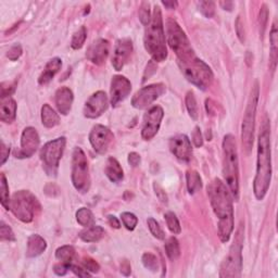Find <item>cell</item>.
<instances>
[{"mask_svg": "<svg viewBox=\"0 0 278 278\" xmlns=\"http://www.w3.org/2000/svg\"><path fill=\"white\" fill-rule=\"evenodd\" d=\"M223 174L235 201L239 199V165L236 139L228 134L223 139Z\"/></svg>", "mask_w": 278, "mask_h": 278, "instance_id": "obj_4", "label": "cell"}, {"mask_svg": "<svg viewBox=\"0 0 278 278\" xmlns=\"http://www.w3.org/2000/svg\"><path fill=\"white\" fill-rule=\"evenodd\" d=\"M104 236V230L101 226L92 225L80 233V238L85 242H96Z\"/></svg>", "mask_w": 278, "mask_h": 278, "instance_id": "obj_27", "label": "cell"}, {"mask_svg": "<svg viewBox=\"0 0 278 278\" xmlns=\"http://www.w3.org/2000/svg\"><path fill=\"white\" fill-rule=\"evenodd\" d=\"M219 5L224 10H227V11H232L234 7V4L232 2H220Z\"/></svg>", "mask_w": 278, "mask_h": 278, "instance_id": "obj_55", "label": "cell"}, {"mask_svg": "<svg viewBox=\"0 0 278 278\" xmlns=\"http://www.w3.org/2000/svg\"><path fill=\"white\" fill-rule=\"evenodd\" d=\"M0 239L2 241H14L16 240V236H14V233L11 230L9 225H7L4 220L0 224Z\"/></svg>", "mask_w": 278, "mask_h": 278, "instance_id": "obj_42", "label": "cell"}, {"mask_svg": "<svg viewBox=\"0 0 278 278\" xmlns=\"http://www.w3.org/2000/svg\"><path fill=\"white\" fill-rule=\"evenodd\" d=\"M104 173L106 177L113 183H120L124 177L122 166H121L119 161L116 158H112V156H110V158L106 160Z\"/></svg>", "mask_w": 278, "mask_h": 278, "instance_id": "obj_25", "label": "cell"}, {"mask_svg": "<svg viewBox=\"0 0 278 278\" xmlns=\"http://www.w3.org/2000/svg\"><path fill=\"white\" fill-rule=\"evenodd\" d=\"M70 264L71 263H63L62 262L61 264L54 265V267H53L54 273L59 276H64L68 273V270L70 269Z\"/></svg>", "mask_w": 278, "mask_h": 278, "instance_id": "obj_49", "label": "cell"}, {"mask_svg": "<svg viewBox=\"0 0 278 278\" xmlns=\"http://www.w3.org/2000/svg\"><path fill=\"white\" fill-rule=\"evenodd\" d=\"M109 99L104 91H97L92 94L84 106V116L87 119H97L108 110Z\"/></svg>", "mask_w": 278, "mask_h": 278, "instance_id": "obj_16", "label": "cell"}, {"mask_svg": "<svg viewBox=\"0 0 278 278\" xmlns=\"http://www.w3.org/2000/svg\"><path fill=\"white\" fill-rule=\"evenodd\" d=\"M76 220L78 224L84 227L95 225L94 214H92V212L87 208H81L76 212Z\"/></svg>", "mask_w": 278, "mask_h": 278, "instance_id": "obj_32", "label": "cell"}, {"mask_svg": "<svg viewBox=\"0 0 278 278\" xmlns=\"http://www.w3.org/2000/svg\"><path fill=\"white\" fill-rule=\"evenodd\" d=\"M121 273L125 276L131 274V264L128 263V261H123L122 264H121Z\"/></svg>", "mask_w": 278, "mask_h": 278, "instance_id": "obj_53", "label": "cell"}, {"mask_svg": "<svg viewBox=\"0 0 278 278\" xmlns=\"http://www.w3.org/2000/svg\"><path fill=\"white\" fill-rule=\"evenodd\" d=\"M0 202L6 210H10L11 200L9 197V186L4 173L0 175Z\"/></svg>", "mask_w": 278, "mask_h": 278, "instance_id": "obj_30", "label": "cell"}, {"mask_svg": "<svg viewBox=\"0 0 278 278\" xmlns=\"http://www.w3.org/2000/svg\"><path fill=\"white\" fill-rule=\"evenodd\" d=\"M74 100L73 92L69 87H61L55 92L54 96V101L58 111L63 114V116H67L69 112L72 109V104Z\"/></svg>", "mask_w": 278, "mask_h": 278, "instance_id": "obj_21", "label": "cell"}, {"mask_svg": "<svg viewBox=\"0 0 278 278\" xmlns=\"http://www.w3.org/2000/svg\"><path fill=\"white\" fill-rule=\"evenodd\" d=\"M191 138H192V142H194V145L197 148L202 147V145H203V137H202L200 127H198V126L195 127V130H194V132H192V135H191Z\"/></svg>", "mask_w": 278, "mask_h": 278, "instance_id": "obj_46", "label": "cell"}, {"mask_svg": "<svg viewBox=\"0 0 278 278\" xmlns=\"http://www.w3.org/2000/svg\"><path fill=\"white\" fill-rule=\"evenodd\" d=\"M141 159H140V155L137 153V152H131L130 154H128V163L134 168H136L139 165Z\"/></svg>", "mask_w": 278, "mask_h": 278, "instance_id": "obj_52", "label": "cell"}, {"mask_svg": "<svg viewBox=\"0 0 278 278\" xmlns=\"http://www.w3.org/2000/svg\"><path fill=\"white\" fill-rule=\"evenodd\" d=\"M162 4H163V6H165L169 9H175L178 6L177 2H162Z\"/></svg>", "mask_w": 278, "mask_h": 278, "instance_id": "obj_56", "label": "cell"}, {"mask_svg": "<svg viewBox=\"0 0 278 278\" xmlns=\"http://www.w3.org/2000/svg\"><path fill=\"white\" fill-rule=\"evenodd\" d=\"M40 144L39 135L34 127H26L21 136V149L16 151L17 158H31L35 154Z\"/></svg>", "mask_w": 278, "mask_h": 278, "instance_id": "obj_15", "label": "cell"}, {"mask_svg": "<svg viewBox=\"0 0 278 278\" xmlns=\"http://www.w3.org/2000/svg\"><path fill=\"white\" fill-rule=\"evenodd\" d=\"M144 44L146 50L152 57L153 61L162 62L168 58L164 26H163L162 12L159 6L154 7L150 23L147 25Z\"/></svg>", "mask_w": 278, "mask_h": 278, "instance_id": "obj_3", "label": "cell"}, {"mask_svg": "<svg viewBox=\"0 0 278 278\" xmlns=\"http://www.w3.org/2000/svg\"><path fill=\"white\" fill-rule=\"evenodd\" d=\"M72 183L77 191L86 194L90 189V175L86 154L76 147L72 155Z\"/></svg>", "mask_w": 278, "mask_h": 278, "instance_id": "obj_10", "label": "cell"}, {"mask_svg": "<svg viewBox=\"0 0 278 278\" xmlns=\"http://www.w3.org/2000/svg\"><path fill=\"white\" fill-rule=\"evenodd\" d=\"M267 20H268V10L267 7L265 5L262 6V8L260 10V16H259V24H260V33L263 36L264 35V32L266 30V24H267Z\"/></svg>", "mask_w": 278, "mask_h": 278, "instance_id": "obj_43", "label": "cell"}, {"mask_svg": "<svg viewBox=\"0 0 278 278\" xmlns=\"http://www.w3.org/2000/svg\"><path fill=\"white\" fill-rule=\"evenodd\" d=\"M242 244L244 233L240 227L235 236V240L227 256L220 265L219 277H239L242 269Z\"/></svg>", "mask_w": 278, "mask_h": 278, "instance_id": "obj_9", "label": "cell"}, {"mask_svg": "<svg viewBox=\"0 0 278 278\" xmlns=\"http://www.w3.org/2000/svg\"><path fill=\"white\" fill-rule=\"evenodd\" d=\"M110 44L106 39L100 38L92 42L86 52V58L96 66H101L108 58Z\"/></svg>", "mask_w": 278, "mask_h": 278, "instance_id": "obj_20", "label": "cell"}, {"mask_svg": "<svg viewBox=\"0 0 278 278\" xmlns=\"http://www.w3.org/2000/svg\"><path fill=\"white\" fill-rule=\"evenodd\" d=\"M178 64H180V68L185 77L190 83L196 85L198 88L204 90L211 86L214 75H213L210 67L202 60L195 57V58H192L187 62Z\"/></svg>", "mask_w": 278, "mask_h": 278, "instance_id": "obj_7", "label": "cell"}, {"mask_svg": "<svg viewBox=\"0 0 278 278\" xmlns=\"http://www.w3.org/2000/svg\"><path fill=\"white\" fill-rule=\"evenodd\" d=\"M132 90V84L128 81V78L122 75H116L112 77L111 81V104L113 106L118 105L121 101H123L124 99L131 94Z\"/></svg>", "mask_w": 278, "mask_h": 278, "instance_id": "obj_17", "label": "cell"}, {"mask_svg": "<svg viewBox=\"0 0 278 278\" xmlns=\"http://www.w3.org/2000/svg\"><path fill=\"white\" fill-rule=\"evenodd\" d=\"M66 137H59L47 142L42 147L40 151V159L42 163H44L46 172L49 175L55 176L57 171H58L59 168V162L62 158L64 148H66Z\"/></svg>", "mask_w": 278, "mask_h": 278, "instance_id": "obj_11", "label": "cell"}, {"mask_svg": "<svg viewBox=\"0 0 278 278\" xmlns=\"http://www.w3.org/2000/svg\"><path fill=\"white\" fill-rule=\"evenodd\" d=\"M61 67H62V61L60 58H53L49 61L46 64L45 70L42 71V73L38 78L39 85H47L54 77V75L61 70Z\"/></svg>", "mask_w": 278, "mask_h": 278, "instance_id": "obj_24", "label": "cell"}, {"mask_svg": "<svg viewBox=\"0 0 278 278\" xmlns=\"http://www.w3.org/2000/svg\"><path fill=\"white\" fill-rule=\"evenodd\" d=\"M153 187H154V190H155V195H156V197L160 199V201L166 203L168 202V196L165 194V191L163 190V188L158 184H154Z\"/></svg>", "mask_w": 278, "mask_h": 278, "instance_id": "obj_51", "label": "cell"}, {"mask_svg": "<svg viewBox=\"0 0 278 278\" xmlns=\"http://www.w3.org/2000/svg\"><path fill=\"white\" fill-rule=\"evenodd\" d=\"M114 135L108 127L97 124L89 134V141L94 150L99 154H104L109 150L111 144L113 142Z\"/></svg>", "mask_w": 278, "mask_h": 278, "instance_id": "obj_14", "label": "cell"}, {"mask_svg": "<svg viewBox=\"0 0 278 278\" xmlns=\"http://www.w3.org/2000/svg\"><path fill=\"white\" fill-rule=\"evenodd\" d=\"M46 240L39 235H32L27 240L26 256L27 258H36L46 250Z\"/></svg>", "mask_w": 278, "mask_h": 278, "instance_id": "obj_23", "label": "cell"}, {"mask_svg": "<svg viewBox=\"0 0 278 278\" xmlns=\"http://www.w3.org/2000/svg\"><path fill=\"white\" fill-rule=\"evenodd\" d=\"M87 38V30L85 26H82L81 28H78V31H76L72 37V41H71V47L75 50H78V49H81L85 41H86Z\"/></svg>", "mask_w": 278, "mask_h": 278, "instance_id": "obj_34", "label": "cell"}, {"mask_svg": "<svg viewBox=\"0 0 278 278\" xmlns=\"http://www.w3.org/2000/svg\"><path fill=\"white\" fill-rule=\"evenodd\" d=\"M17 117V102L10 96L2 98L0 104V120L5 123H12Z\"/></svg>", "mask_w": 278, "mask_h": 278, "instance_id": "obj_22", "label": "cell"}, {"mask_svg": "<svg viewBox=\"0 0 278 278\" xmlns=\"http://www.w3.org/2000/svg\"><path fill=\"white\" fill-rule=\"evenodd\" d=\"M259 83L255 82L250 92V98L246 108L245 117L242 120L241 128V141L244 146V150L246 154H249L252 150L253 146V135H254V124H255V112L258 106V100L260 95Z\"/></svg>", "mask_w": 278, "mask_h": 278, "instance_id": "obj_6", "label": "cell"}, {"mask_svg": "<svg viewBox=\"0 0 278 278\" xmlns=\"http://www.w3.org/2000/svg\"><path fill=\"white\" fill-rule=\"evenodd\" d=\"M147 223H148V227H149V230H150V233L153 235V236L156 238V239H160V240H163L165 237V235H164V232L162 231V228L160 227L159 223L156 222V220L152 217H149L148 220H147Z\"/></svg>", "mask_w": 278, "mask_h": 278, "instance_id": "obj_41", "label": "cell"}, {"mask_svg": "<svg viewBox=\"0 0 278 278\" xmlns=\"http://www.w3.org/2000/svg\"><path fill=\"white\" fill-rule=\"evenodd\" d=\"M186 108L189 113V116L192 120L197 121L199 117V112H198V105L196 101V97L195 94L192 91H188L186 95Z\"/></svg>", "mask_w": 278, "mask_h": 278, "instance_id": "obj_35", "label": "cell"}, {"mask_svg": "<svg viewBox=\"0 0 278 278\" xmlns=\"http://www.w3.org/2000/svg\"><path fill=\"white\" fill-rule=\"evenodd\" d=\"M133 42L131 39L123 38L118 40L112 55V66L117 71H121L130 61L133 53Z\"/></svg>", "mask_w": 278, "mask_h": 278, "instance_id": "obj_18", "label": "cell"}, {"mask_svg": "<svg viewBox=\"0 0 278 278\" xmlns=\"http://www.w3.org/2000/svg\"><path fill=\"white\" fill-rule=\"evenodd\" d=\"M75 249L72 246H62L57 249L55 258L63 263H71L74 259Z\"/></svg>", "mask_w": 278, "mask_h": 278, "instance_id": "obj_33", "label": "cell"}, {"mask_svg": "<svg viewBox=\"0 0 278 278\" xmlns=\"http://www.w3.org/2000/svg\"><path fill=\"white\" fill-rule=\"evenodd\" d=\"M40 205L36 197L28 190L17 191L11 199L10 210L23 223H31Z\"/></svg>", "mask_w": 278, "mask_h": 278, "instance_id": "obj_8", "label": "cell"}, {"mask_svg": "<svg viewBox=\"0 0 278 278\" xmlns=\"http://www.w3.org/2000/svg\"><path fill=\"white\" fill-rule=\"evenodd\" d=\"M10 153V148L5 145V142L2 141V148H0V165H4L6 161L8 160V156Z\"/></svg>", "mask_w": 278, "mask_h": 278, "instance_id": "obj_48", "label": "cell"}, {"mask_svg": "<svg viewBox=\"0 0 278 278\" xmlns=\"http://www.w3.org/2000/svg\"><path fill=\"white\" fill-rule=\"evenodd\" d=\"M198 9L205 18H213L215 13V4L213 2H199L197 3Z\"/></svg>", "mask_w": 278, "mask_h": 278, "instance_id": "obj_38", "label": "cell"}, {"mask_svg": "<svg viewBox=\"0 0 278 278\" xmlns=\"http://www.w3.org/2000/svg\"><path fill=\"white\" fill-rule=\"evenodd\" d=\"M165 90V86L163 84H152L142 87L134 95L132 99V105L139 110L146 109L164 94Z\"/></svg>", "mask_w": 278, "mask_h": 278, "instance_id": "obj_12", "label": "cell"}, {"mask_svg": "<svg viewBox=\"0 0 278 278\" xmlns=\"http://www.w3.org/2000/svg\"><path fill=\"white\" fill-rule=\"evenodd\" d=\"M165 252L171 261H176L181 255V248L178 240L175 237H171L165 242Z\"/></svg>", "mask_w": 278, "mask_h": 278, "instance_id": "obj_31", "label": "cell"}, {"mask_svg": "<svg viewBox=\"0 0 278 278\" xmlns=\"http://www.w3.org/2000/svg\"><path fill=\"white\" fill-rule=\"evenodd\" d=\"M186 182H187V189L190 195L196 194L198 190H200L202 188L201 176L195 170L187 171Z\"/></svg>", "mask_w": 278, "mask_h": 278, "instance_id": "obj_29", "label": "cell"}, {"mask_svg": "<svg viewBox=\"0 0 278 278\" xmlns=\"http://www.w3.org/2000/svg\"><path fill=\"white\" fill-rule=\"evenodd\" d=\"M164 111L160 105H154L145 114L144 125L141 130V137L145 140H151L158 134Z\"/></svg>", "mask_w": 278, "mask_h": 278, "instance_id": "obj_13", "label": "cell"}, {"mask_svg": "<svg viewBox=\"0 0 278 278\" xmlns=\"http://www.w3.org/2000/svg\"><path fill=\"white\" fill-rule=\"evenodd\" d=\"M83 264H84L85 268H86L88 272H91V273H98L99 269H100V266H99V264L94 259L85 258L83 261Z\"/></svg>", "mask_w": 278, "mask_h": 278, "instance_id": "obj_45", "label": "cell"}, {"mask_svg": "<svg viewBox=\"0 0 278 278\" xmlns=\"http://www.w3.org/2000/svg\"><path fill=\"white\" fill-rule=\"evenodd\" d=\"M139 20L144 25H148L151 21V13H150V4L149 3H141L139 7Z\"/></svg>", "mask_w": 278, "mask_h": 278, "instance_id": "obj_40", "label": "cell"}, {"mask_svg": "<svg viewBox=\"0 0 278 278\" xmlns=\"http://www.w3.org/2000/svg\"><path fill=\"white\" fill-rule=\"evenodd\" d=\"M269 42H270V69L272 71H275L276 64H277V52H278V31L276 22H274L272 26V31H270L269 35Z\"/></svg>", "mask_w": 278, "mask_h": 278, "instance_id": "obj_28", "label": "cell"}, {"mask_svg": "<svg viewBox=\"0 0 278 278\" xmlns=\"http://www.w3.org/2000/svg\"><path fill=\"white\" fill-rule=\"evenodd\" d=\"M166 38L170 47L177 55L178 63L187 62L196 57L186 34L173 19L166 21Z\"/></svg>", "mask_w": 278, "mask_h": 278, "instance_id": "obj_5", "label": "cell"}, {"mask_svg": "<svg viewBox=\"0 0 278 278\" xmlns=\"http://www.w3.org/2000/svg\"><path fill=\"white\" fill-rule=\"evenodd\" d=\"M22 52H23L22 47H21V45L17 44V45L12 46V47L9 49L8 52H7V57H8L9 60H11V61H16V60H18V59L20 58L21 55H22Z\"/></svg>", "mask_w": 278, "mask_h": 278, "instance_id": "obj_44", "label": "cell"}, {"mask_svg": "<svg viewBox=\"0 0 278 278\" xmlns=\"http://www.w3.org/2000/svg\"><path fill=\"white\" fill-rule=\"evenodd\" d=\"M108 222H109L110 226L113 227V228H116V230H119V228L121 227L120 220L116 216H114V215H109L108 216Z\"/></svg>", "mask_w": 278, "mask_h": 278, "instance_id": "obj_54", "label": "cell"}, {"mask_svg": "<svg viewBox=\"0 0 278 278\" xmlns=\"http://www.w3.org/2000/svg\"><path fill=\"white\" fill-rule=\"evenodd\" d=\"M235 28H236V33L239 40L241 42L246 41V35H245V27H244V22L241 21V18L238 17L236 20V23H235Z\"/></svg>", "mask_w": 278, "mask_h": 278, "instance_id": "obj_47", "label": "cell"}, {"mask_svg": "<svg viewBox=\"0 0 278 278\" xmlns=\"http://www.w3.org/2000/svg\"><path fill=\"white\" fill-rule=\"evenodd\" d=\"M70 269L72 270V272L78 277H89V276H91V274L88 272L87 269H83L82 267L73 265V264H70Z\"/></svg>", "mask_w": 278, "mask_h": 278, "instance_id": "obj_50", "label": "cell"}, {"mask_svg": "<svg viewBox=\"0 0 278 278\" xmlns=\"http://www.w3.org/2000/svg\"><path fill=\"white\" fill-rule=\"evenodd\" d=\"M272 152H270V126L265 120L261 126L258 141V159L256 173L253 182L254 196L258 200H263L266 196L270 180H272Z\"/></svg>", "mask_w": 278, "mask_h": 278, "instance_id": "obj_2", "label": "cell"}, {"mask_svg": "<svg viewBox=\"0 0 278 278\" xmlns=\"http://www.w3.org/2000/svg\"><path fill=\"white\" fill-rule=\"evenodd\" d=\"M208 196L218 219V237L222 242H227L234 232V206L231 191L219 178H214L208 185Z\"/></svg>", "mask_w": 278, "mask_h": 278, "instance_id": "obj_1", "label": "cell"}, {"mask_svg": "<svg viewBox=\"0 0 278 278\" xmlns=\"http://www.w3.org/2000/svg\"><path fill=\"white\" fill-rule=\"evenodd\" d=\"M142 264L145 265L146 268H148L151 272H156L159 269V262L156 256L152 253H145L141 258Z\"/></svg>", "mask_w": 278, "mask_h": 278, "instance_id": "obj_37", "label": "cell"}, {"mask_svg": "<svg viewBox=\"0 0 278 278\" xmlns=\"http://www.w3.org/2000/svg\"><path fill=\"white\" fill-rule=\"evenodd\" d=\"M165 220H166V225L169 227V230L171 231V233L174 235H178L181 234L182 228H181V224L180 220H178L177 216L174 214L173 212H168L165 213Z\"/></svg>", "mask_w": 278, "mask_h": 278, "instance_id": "obj_36", "label": "cell"}, {"mask_svg": "<svg viewBox=\"0 0 278 278\" xmlns=\"http://www.w3.org/2000/svg\"><path fill=\"white\" fill-rule=\"evenodd\" d=\"M41 122L47 128H53L60 123V117L50 105L44 104L41 108Z\"/></svg>", "mask_w": 278, "mask_h": 278, "instance_id": "obj_26", "label": "cell"}, {"mask_svg": "<svg viewBox=\"0 0 278 278\" xmlns=\"http://www.w3.org/2000/svg\"><path fill=\"white\" fill-rule=\"evenodd\" d=\"M170 150L178 160L189 162L192 155V148L189 138L184 134L176 135L170 140Z\"/></svg>", "mask_w": 278, "mask_h": 278, "instance_id": "obj_19", "label": "cell"}, {"mask_svg": "<svg viewBox=\"0 0 278 278\" xmlns=\"http://www.w3.org/2000/svg\"><path fill=\"white\" fill-rule=\"evenodd\" d=\"M121 219H122L124 226L127 228L128 231H134L138 223L137 216L133 214V213H131V212L122 213V214H121Z\"/></svg>", "mask_w": 278, "mask_h": 278, "instance_id": "obj_39", "label": "cell"}]
</instances>
